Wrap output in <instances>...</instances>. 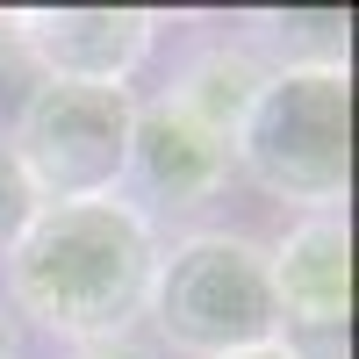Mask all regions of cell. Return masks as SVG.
Masks as SVG:
<instances>
[{
    "label": "cell",
    "mask_w": 359,
    "mask_h": 359,
    "mask_svg": "<svg viewBox=\"0 0 359 359\" xmlns=\"http://www.w3.org/2000/svg\"><path fill=\"white\" fill-rule=\"evenodd\" d=\"M0 36L43 79L130 86V72L158 43V15H144V8H29V15H0Z\"/></svg>",
    "instance_id": "cell-6"
},
{
    "label": "cell",
    "mask_w": 359,
    "mask_h": 359,
    "mask_svg": "<svg viewBox=\"0 0 359 359\" xmlns=\"http://www.w3.org/2000/svg\"><path fill=\"white\" fill-rule=\"evenodd\" d=\"M237 359H302V352H294V345L280 338V345H259V352H237Z\"/></svg>",
    "instance_id": "cell-12"
},
{
    "label": "cell",
    "mask_w": 359,
    "mask_h": 359,
    "mask_svg": "<svg viewBox=\"0 0 359 359\" xmlns=\"http://www.w3.org/2000/svg\"><path fill=\"white\" fill-rule=\"evenodd\" d=\"M259 86H266V65H259L245 43H201L187 65L172 72L165 101H172V108H187L201 130H216V137L230 144L237 123H245V108L259 101Z\"/></svg>",
    "instance_id": "cell-8"
},
{
    "label": "cell",
    "mask_w": 359,
    "mask_h": 359,
    "mask_svg": "<svg viewBox=\"0 0 359 359\" xmlns=\"http://www.w3.org/2000/svg\"><path fill=\"white\" fill-rule=\"evenodd\" d=\"M273 309L280 338L302 359H345V316H352V223L345 216H302L273 252Z\"/></svg>",
    "instance_id": "cell-5"
},
{
    "label": "cell",
    "mask_w": 359,
    "mask_h": 359,
    "mask_svg": "<svg viewBox=\"0 0 359 359\" xmlns=\"http://www.w3.org/2000/svg\"><path fill=\"white\" fill-rule=\"evenodd\" d=\"M151 266H158V223L137 216L123 194L57 201V208H36V223L8 252L0 302L79 352V345L130 338V323L144 316Z\"/></svg>",
    "instance_id": "cell-1"
},
{
    "label": "cell",
    "mask_w": 359,
    "mask_h": 359,
    "mask_svg": "<svg viewBox=\"0 0 359 359\" xmlns=\"http://www.w3.org/2000/svg\"><path fill=\"white\" fill-rule=\"evenodd\" d=\"M230 165L302 216H345L352 194V72L331 57H287L230 137Z\"/></svg>",
    "instance_id": "cell-2"
},
{
    "label": "cell",
    "mask_w": 359,
    "mask_h": 359,
    "mask_svg": "<svg viewBox=\"0 0 359 359\" xmlns=\"http://www.w3.org/2000/svg\"><path fill=\"white\" fill-rule=\"evenodd\" d=\"M0 359H15V309L0 302Z\"/></svg>",
    "instance_id": "cell-11"
},
{
    "label": "cell",
    "mask_w": 359,
    "mask_h": 359,
    "mask_svg": "<svg viewBox=\"0 0 359 359\" xmlns=\"http://www.w3.org/2000/svg\"><path fill=\"white\" fill-rule=\"evenodd\" d=\"M130 123H137L130 86L36 79L22 115H15L8 151H15L22 180L36 187L43 208H57V201H108V194H123Z\"/></svg>",
    "instance_id": "cell-4"
},
{
    "label": "cell",
    "mask_w": 359,
    "mask_h": 359,
    "mask_svg": "<svg viewBox=\"0 0 359 359\" xmlns=\"http://www.w3.org/2000/svg\"><path fill=\"white\" fill-rule=\"evenodd\" d=\"M230 180V144L216 130H201L187 108L158 101H137V123H130V165H123V187L137 194L130 208L151 216V208H201Z\"/></svg>",
    "instance_id": "cell-7"
},
{
    "label": "cell",
    "mask_w": 359,
    "mask_h": 359,
    "mask_svg": "<svg viewBox=\"0 0 359 359\" xmlns=\"http://www.w3.org/2000/svg\"><path fill=\"white\" fill-rule=\"evenodd\" d=\"M144 316L187 359H237V352L280 345L266 245L245 230H187L172 245H158Z\"/></svg>",
    "instance_id": "cell-3"
},
{
    "label": "cell",
    "mask_w": 359,
    "mask_h": 359,
    "mask_svg": "<svg viewBox=\"0 0 359 359\" xmlns=\"http://www.w3.org/2000/svg\"><path fill=\"white\" fill-rule=\"evenodd\" d=\"M36 187L22 180V165H15V151H8V137H0V266H8V252L22 245V230L36 223Z\"/></svg>",
    "instance_id": "cell-9"
},
{
    "label": "cell",
    "mask_w": 359,
    "mask_h": 359,
    "mask_svg": "<svg viewBox=\"0 0 359 359\" xmlns=\"http://www.w3.org/2000/svg\"><path fill=\"white\" fill-rule=\"evenodd\" d=\"M72 359H151L144 345H130V338H108V345H79Z\"/></svg>",
    "instance_id": "cell-10"
}]
</instances>
